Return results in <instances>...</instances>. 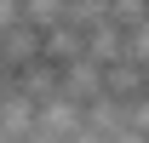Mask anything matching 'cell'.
I'll return each instance as SVG.
<instances>
[]
</instances>
